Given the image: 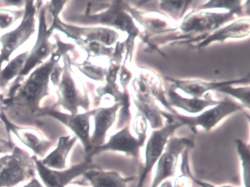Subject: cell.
<instances>
[{"mask_svg": "<svg viewBox=\"0 0 250 187\" xmlns=\"http://www.w3.org/2000/svg\"><path fill=\"white\" fill-rule=\"evenodd\" d=\"M250 34V17H245L235 20L232 23H229L227 25L215 30L194 46L196 49H204L213 43H222L228 39H244L248 37Z\"/></svg>", "mask_w": 250, "mask_h": 187, "instance_id": "obj_18", "label": "cell"}, {"mask_svg": "<svg viewBox=\"0 0 250 187\" xmlns=\"http://www.w3.org/2000/svg\"><path fill=\"white\" fill-rule=\"evenodd\" d=\"M23 187H44L39 180L36 178H33L26 185H24Z\"/></svg>", "mask_w": 250, "mask_h": 187, "instance_id": "obj_38", "label": "cell"}, {"mask_svg": "<svg viewBox=\"0 0 250 187\" xmlns=\"http://www.w3.org/2000/svg\"><path fill=\"white\" fill-rule=\"evenodd\" d=\"M0 119L3 121L8 131L14 133L24 145L31 149L39 157H43L55 144V142L45 138L44 136L35 128L19 126L11 124L2 112H0Z\"/></svg>", "mask_w": 250, "mask_h": 187, "instance_id": "obj_17", "label": "cell"}, {"mask_svg": "<svg viewBox=\"0 0 250 187\" xmlns=\"http://www.w3.org/2000/svg\"><path fill=\"white\" fill-rule=\"evenodd\" d=\"M158 3L159 10L178 24L185 17L187 11L194 6L195 1H159Z\"/></svg>", "mask_w": 250, "mask_h": 187, "instance_id": "obj_26", "label": "cell"}, {"mask_svg": "<svg viewBox=\"0 0 250 187\" xmlns=\"http://www.w3.org/2000/svg\"><path fill=\"white\" fill-rule=\"evenodd\" d=\"M165 96L171 107L179 108L191 114L200 113L206 108L216 106L220 102L213 100L209 93L203 98H185L177 93L172 85L165 90Z\"/></svg>", "mask_w": 250, "mask_h": 187, "instance_id": "obj_21", "label": "cell"}, {"mask_svg": "<svg viewBox=\"0 0 250 187\" xmlns=\"http://www.w3.org/2000/svg\"><path fill=\"white\" fill-rule=\"evenodd\" d=\"M24 11L0 9V30H5L15 24L19 20L22 18Z\"/></svg>", "mask_w": 250, "mask_h": 187, "instance_id": "obj_32", "label": "cell"}, {"mask_svg": "<svg viewBox=\"0 0 250 187\" xmlns=\"http://www.w3.org/2000/svg\"><path fill=\"white\" fill-rule=\"evenodd\" d=\"M15 145L10 140H4L0 137V155L4 153H11L14 150Z\"/></svg>", "mask_w": 250, "mask_h": 187, "instance_id": "obj_36", "label": "cell"}, {"mask_svg": "<svg viewBox=\"0 0 250 187\" xmlns=\"http://www.w3.org/2000/svg\"><path fill=\"white\" fill-rule=\"evenodd\" d=\"M63 62L62 76L57 86V106H62L71 115L78 113L80 108L85 112L88 111L90 102L87 89L71 68V61L68 54L64 55Z\"/></svg>", "mask_w": 250, "mask_h": 187, "instance_id": "obj_4", "label": "cell"}, {"mask_svg": "<svg viewBox=\"0 0 250 187\" xmlns=\"http://www.w3.org/2000/svg\"><path fill=\"white\" fill-rule=\"evenodd\" d=\"M187 174H188L191 180H192L193 182L195 183L197 185L200 186V187H234L232 186L224 185V186H215L213 184H209V183L205 182V181H200V180L197 179L193 176L192 174L191 173L189 170V167L187 168Z\"/></svg>", "mask_w": 250, "mask_h": 187, "instance_id": "obj_37", "label": "cell"}, {"mask_svg": "<svg viewBox=\"0 0 250 187\" xmlns=\"http://www.w3.org/2000/svg\"><path fill=\"white\" fill-rule=\"evenodd\" d=\"M70 20L80 25L106 26L107 28L116 29L126 33L128 38L124 42L125 52L123 62L128 64L132 62L136 39L140 38L142 41L144 39V34L140 31L131 16L125 11L124 1H108L104 9L94 14L74 17Z\"/></svg>", "mask_w": 250, "mask_h": 187, "instance_id": "obj_2", "label": "cell"}, {"mask_svg": "<svg viewBox=\"0 0 250 187\" xmlns=\"http://www.w3.org/2000/svg\"><path fill=\"white\" fill-rule=\"evenodd\" d=\"M144 144V142L133 136L130 131V125H126L111 136L104 144L93 149L86 156L92 158L94 155L106 151L121 152L139 160L140 148Z\"/></svg>", "mask_w": 250, "mask_h": 187, "instance_id": "obj_15", "label": "cell"}, {"mask_svg": "<svg viewBox=\"0 0 250 187\" xmlns=\"http://www.w3.org/2000/svg\"><path fill=\"white\" fill-rule=\"evenodd\" d=\"M125 9L131 16L133 20L144 28L143 42L147 44L150 38L171 33L178 29V24L171 21L170 19L165 14L154 11L145 12L138 11L128 5L127 2H125Z\"/></svg>", "mask_w": 250, "mask_h": 187, "instance_id": "obj_13", "label": "cell"}, {"mask_svg": "<svg viewBox=\"0 0 250 187\" xmlns=\"http://www.w3.org/2000/svg\"><path fill=\"white\" fill-rule=\"evenodd\" d=\"M120 107L121 104L119 103H115L110 106L94 109L93 115L94 118V131L90 137L92 150L104 144L106 134L115 124Z\"/></svg>", "mask_w": 250, "mask_h": 187, "instance_id": "obj_19", "label": "cell"}, {"mask_svg": "<svg viewBox=\"0 0 250 187\" xmlns=\"http://www.w3.org/2000/svg\"><path fill=\"white\" fill-rule=\"evenodd\" d=\"M193 146L194 142L191 138L172 136L156 162V171L150 187H159L163 181L173 177L176 172L179 156Z\"/></svg>", "mask_w": 250, "mask_h": 187, "instance_id": "obj_10", "label": "cell"}, {"mask_svg": "<svg viewBox=\"0 0 250 187\" xmlns=\"http://www.w3.org/2000/svg\"><path fill=\"white\" fill-rule=\"evenodd\" d=\"M135 77H138L146 83L155 100L159 101L171 113L177 112L168 104L165 96V90L162 86V80L156 71L149 68H137L135 69Z\"/></svg>", "mask_w": 250, "mask_h": 187, "instance_id": "obj_24", "label": "cell"}, {"mask_svg": "<svg viewBox=\"0 0 250 187\" xmlns=\"http://www.w3.org/2000/svg\"><path fill=\"white\" fill-rule=\"evenodd\" d=\"M133 129L137 134V138L143 142H146L147 139V121L140 112L136 115L133 121Z\"/></svg>", "mask_w": 250, "mask_h": 187, "instance_id": "obj_33", "label": "cell"}, {"mask_svg": "<svg viewBox=\"0 0 250 187\" xmlns=\"http://www.w3.org/2000/svg\"><path fill=\"white\" fill-rule=\"evenodd\" d=\"M232 84L226 85L222 88L219 89L216 92L222 93V94L228 95L234 99H238L241 104L244 108L250 109V85L244 87H235Z\"/></svg>", "mask_w": 250, "mask_h": 187, "instance_id": "obj_31", "label": "cell"}, {"mask_svg": "<svg viewBox=\"0 0 250 187\" xmlns=\"http://www.w3.org/2000/svg\"><path fill=\"white\" fill-rule=\"evenodd\" d=\"M166 118V124L162 128L153 130L149 137L145 150V163L140 172V178L137 187H143L148 177L149 173L153 170L156 162L162 156L167 144L168 140L174 133L182 127L180 123L169 117L163 116Z\"/></svg>", "mask_w": 250, "mask_h": 187, "instance_id": "obj_8", "label": "cell"}, {"mask_svg": "<svg viewBox=\"0 0 250 187\" xmlns=\"http://www.w3.org/2000/svg\"><path fill=\"white\" fill-rule=\"evenodd\" d=\"M66 3L67 1H51L49 2V5H47L46 8L52 14L53 20L59 18L60 14Z\"/></svg>", "mask_w": 250, "mask_h": 187, "instance_id": "obj_35", "label": "cell"}, {"mask_svg": "<svg viewBox=\"0 0 250 187\" xmlns=\"http://www.w3.org/2000/svg\"><path fill=\"white\" fill-rule=\"evenodd\" d=\"M94 114V109L86 111L84 113H77L75 115L63 113L54 108L43 109V116L49 115L68 127L73 131L75 137L81 141L86 155L92 150L90 143V118Z\"/></svg>", "mask_w": 250, "mask_h": 187, "instance_id": "obj_14", "label": "cell"}, {"mask_svg": "<svg viewBox=\"0 0 250 187\" xmlns=\"http://www.w3.org/2000/svg\"><path fill=\"white\" fill-rule=\"evenodd\" d=\"M76 43L87 53V58H96L104 57L110 58L115 47H109L99 42H87L84 41H76Z\"/></svg>", "mask_w": 250, "mask_h": 187, "instance_id": "obj_28", "label": "cell"}, {"mask_svg": "<svg viewBox=\"0 0 250 187\" xmlns=\"http://www.w3.org/2000/svg\"><path fill=\"white\" fill-rule=\"evenodd\" d=\"M29 52H24L12 60L0 71V89H3L16 77H18L24 68Z\"/></svg>", "mask_w": 250, "mask_h": 187, "instance_id": "obj_27", "label": "cell"}, {"mask_svg": "<svg viewBox=\"0 0 250 187\" xmlns=\"http://www.w3.org/2000/svg\"><path fill=\"white\" fill-rule=\"evenodd\" d=\"M120 83H121L122 90L124 92H128V85L130 82L133 80V73L128 68L127 63L123 62L121 71L119 72Z\"/></svg>", "mask_w": 250, "mask_h": 187, "instance_id": "obj_34", "label": "cell"}, {"mask_svg": "<svg viewBox=\"0 0 250 187\" xmlns=\"http://www.w3.org/2000/svg\"><path fill=\"white\" fill-rule=\"evenodd\" d=\"M77 140V137L71 136L60 137L55 150L42 161V164L50 169L58 170L65 169L67 166L68 154Z\"/></svg>", "mask_w": 250, "mask_h": 187, "instance_id": "obj_22", "label": "cell"}, {"mask_svg": "<svg viewBox=\"0 0 250 187\" xmlns=\"http://www.w3.org/2000/svg\"><path fill=\"white\" fill-rule=\"evenodd\" d=\"M49 33L55 30L64 33L67 37L76 41L87 42H99L109 47H114L120 42L119 33L115 30L103 27H80L63 23L59 18L52 21Z\"/></svg>", "mask_w": 250, "mask_h": 187, "instance_id": "obj_9", "label": "cell"}, {"mask_svg": "<svg viewBox=\"0 0 250 187\" xmlns=\"http://www.w3.org/2000/svg\"><path fill=\"white\" fill-rule=\"evenodd\" d=\"M84 178L93 187H127L134 178H125L115 171L92 169L86 171Z\"/></svg>", "mask_w": 250, "mask_h": 187, "instance_id": "obj_23", "label": "cell"}, {"mask_svg": "<svg viewBox=\"0 0 250 187\" xmlns=\"http://www.w3.org/2000/svg\"><path fill=\"white\" fill-rule=\"evenodd\" d=\"M245 108L240 103L234 102L230 99H225L220 101L216 106L210 109L200 112V115L197 116H187L178 114L171 113L162 111V116L169 117L182 125L190 127L191 129H194L196 127H201L206 131H210L216 127L222 120L226 117L235 113L241 112Z\"/></svg>", "mask_w": 250, "mask_h": 187, "instance_id": "obj_6", "label": "cell"}, {"mask_svg": "<svg viewBox=\"0 0 250 187\" xmlns=\"http://www.w3.org/2000/svg\"><path fill=\"white\" fill-rule=\"evenodd\" d=\"M62 57L56 49L49 61L33 70L25 80H15L8 93L0 96V112L11 124L37 125L44 109L41 107L42 101L49 94L51 74Z\"/></svg>", "mask_w": 250, "mask_h": 187, "instance_id": "obj_1", "label": "cell"}, {"mask_svg": "<svg viewBox=\"0 0 250 187\" xmlns=\"http://www.w3.org/2000/svg\"><path fill=\"white\" fill-rule=\"evenodd\" d=\"M46 6H43L39 12V33L37 40L32 50L29 52L22 71L16 80H24L36 68L42 65L49 57L56 51V44L50 42L51 35L46 21Z\"/></svg>", "mask_w": 250, "mask_h": 187, "instance_id": "obj_11", "label": "cell"}, {"mask_svg": "<svg viewBox=\"0 0 250 187\" xmlns=\"http://www.w3.org/2000/svg\"><path fill=\"white\" fill-rule=\"evenodd\" d=\"M132 99L139 112L146 118L153 130L162 128L165 125L162 111L156 105V100L148 89L140 87L132 92Z\"/></svg>", "mask_w": 250, "mask_h": 187, "instance_id": "obj_20", "label": "cell"}, {"mask_svg": "<svg viewBox=\"0 0 250 187\" xmlns=\"http://www.w3.org/2000/svg\"><path fill=\"white\" fill-rule=\"evenodd\" d=\"M2 4V1H0V7H2V5H1Z\"/></svg>", "mask_w": 250, "mask_h": 187, "instance_id": "obj_40", "label": "cell"}, {"mask_svg": "<svg viewBox=\"0 0 250 187\" xmlns=\"http://www.w3.org/2000/svg\"><path fill=\"white\" fill-rule=\"evenodd\" d=\"M235 146H236L237 153L241 161L243 184L244 187H249L250 165V145L247 144L240 139H237L235 140Z\"/></svg>", "mask_w": 250, "mask_h": 187, "instance_id": "obj_29", "label": "cell"}, {"mask_svg": "<svg viewBox=\"0 0 250 187\" xmlns=\"http://www.w3.org/2000/svg\"><path fill=\"white\" fill-rule=\"evenodd\" d=\"M77 68L84 75L94 81L103 82L105 80L106 68L87 59L82 63L77 65Z\"/></svg>", "mask_w": 250, "mask_h": 187, "instance_id": "obj_30", "label": "cell"}, {"mask_svg": "<svg viewBox=\"0 0 250 187\" xmlns=\"http://www.w3.org/2000/svg\"><path fill=\"white\" fill-rule=\"evenodd\" d=\"M159 187H173V183L170 180L167 179L163 181Z\"/></svg>", "mask_w": 250, "mask_h": 187, "instance_id": "obj_39", "label": "cell"}, {"mask_svg": "<svg viewBox=\"0 0 250 187\" xmlns=\"http://www.w3.org/2000/svg\"><path fill=\"white\" fill-rule=\"evenodd\" d=\"M242 1H207L203 2V4L197 7L199 11H208L210 9H225L228 12H235L238 14V17L247 16L250 17V2H244V5H242Z\"/></svg>", "mask_w": 250, "mask_h": 187, "instance_id": "obj_25", "label": "cell"}, {"mask_svg": "<svg viewBox=\"0 0 250 187\" xmlns=\"http://www.w3.org/2000/svg\"><path fill=\"white\" fill-rule=\"evenodd\" d=\"M237 17L238 14L235 12L216 13L192 10L186 14L178 24V43L195 46L208 35L231 21H235Z\"/></svg>", "mask_w": 250, "mask_h": 187, "instance_id": "obj_3", "label": "cell"}, {"mask_svg": "<svg viewBox=\"0 0 250 187\" xmlns=\"http://www.w3.org/2000/svg\"><path fill=\"white\" fill-rule=\"evenodd\" d=\"M36 170L46 187H65L73 180L93 168L92 158L86 156L83 162L74 165L69 169H52L42 164L36 156H33Z\"/></svg>", "mask_w": 250, "mask_h": 187, "instance_id": "obj_12", "label": "cell"}, {"mask_svg": "<svg viewBox=\"0 0 250 187\" xmlns=\"http://www.w3.org/2000/svg\"><path fill=\"white\" fill-rule=\"evenodd\" d=\"M34 1H25L24 15L20 25L0 37V71L2 64L9 62L10 58L22 46L36 31V14L37 5Z\"/></svg>", "mask_w": 250, "mask_h": 187, "instance_id": "obj_7", "label": "cell"}, {"mask_svg": "<svg viewBox=\"0 0 250 187\" xmlns=\"http://www.w3.org/2000/svg\"><path fill=\"white\" fill-rule=\"evenodd\" d=\"M33 157L15 146L11 154L0 157V187H14L34 177Z\"/></svg>", "mask_w": 250, "mask_h": 187, "instance_id": "obj_5", "label": "cell"}, {"mask_svg": "<svg viewBox=\"0 0 250 187\" xmlns=\"http://www.w3.org/2000/svg\"><path fill=\"white\" fill-rule=\"evenodd\" d=\"M250 73L242 78L236 80H228L222 82H208L200 80H185V79H175L166 77V80L171 83V85L177 90L179 89L186 94L193 98H203L209 92L214 90L217 91L219 89L226 85H237L244 84L250 85Z\"/></svg>", "mask_w": 250, "mask_h": 187, "instance_id": "obj_16", "label": "cell"}]
</instances>
